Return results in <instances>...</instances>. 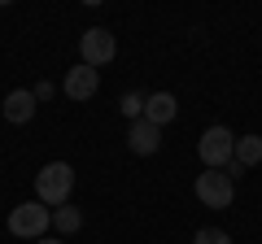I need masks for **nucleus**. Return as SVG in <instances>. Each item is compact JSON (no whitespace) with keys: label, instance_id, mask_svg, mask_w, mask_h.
I'll return each instance as SVG.
<instances>
[{"label":"nucleus","instance_id":"nucleus-1","mask_svg":"<svg viewBox=\"0 0 262 244\" xmlns=\"http://www.w3.org/2000/svg\"><path fill=\"white\" fill-rule=\"evenodd\" d=\"M70 192H75V166L70 161H48V166H39L35 175V201L48 209H61L70 205Z\"/></svg>","mask_w":262,"mask_h":244},{"label":"nucleus","instance_id":"nucleus-2","mask_svg":"<svg viewBox=\"0 0 262 244\" xmlns=\"http://www.w3.org/2000/svg\"><path fill=\"white\" fill-rule=\"evenodd\" d=\"M192 192H196V201L206 209H227L236 201V179L227 175V170H201L196 183H192Z\"/></svg>","mask_w":262,"mask_h":244},{"label":"nucleus","instance_id":"nucleus-3","mask_svg":"<svg viewBox=\"0 0 262 244\" xmlns=\"http://www.w3.org/2000/svg\"><path fill=\"white\" fill-rule=\"evenodd\" d=\"M48 227H53V209L39 205V201H22L9 214V231L18 235V240H44Z\"/></svg>","mask_w":262,"mask_h":244},{"label":"nucleus","instance_id":"nucleus-4","mask_svg":"<svg viewBox=\"0 0 262 244\" xmlns=\"http://www.w3.org/2000/svg\"><path fill=\"white\" fill-rule=\"evenodd\" d=\"M196 157H201L206 170H223L227 161L236 157V135L227 131V127H210V131H201V140H196Z\"/></svg>","mask_w":262,"mask_h":244},{"label":"nucleus","instance_id":"nucleus-5","mask_svg":"<svg viewBox=\"0 0 262 244\" xmlns=\"http://www.w3.org/2000/svg\"><path fill=\"white\" fill-rule=\"evenodd\" d=\"M79 57H83V66H92V70L110 66L114 57H118V39H114V31L88 27L83 35H79Z\"/></svg>","mask_w":262,"mask_h":244},{"label":"nucleus","instance_id":"nucleus-6","mask_svg":"<svg viewBox=\"0 0 262 244\" xmlns=\"http://www.w3.org/2000/svg\"><path fill=\"white\" fill-rule=\"evenodd\" d=\"M61 92L70 96V101H92L96 92H101V70H92V66H70L66 70V79H61Z\"/></svg>","mask_w":262,"mask_h":244},{"label":"nucleus","instance_id":"nucleus-7","mask_svg":"<svg viewBox=\"0 0 262 244\" xmlns=\"http://www.w3.org/2000/svg\"><path fill=\"white\" fill-rule=\"evenodd\" d=\"M35 92H27V87H13L5 101H0V118H9V122H18V127H27L31 118H35Z\"/></svg>","mask_w":262,"mask_h":244},{"label":"nucleus","instance_id":"nucleus-8","mask_svg":"<svg viewBox=\"0 0 262 244\" xmlns=\"http://www.w3.org/2000/svg\"><path fill=\"white\" fill-rule=\"evenodd\" d=\"M127 149L136 153V157H153V153L162 149V131L153 127V122H144V118L131 122L127 127Z\"/></svg>","mask_w":262,"mask_h":244},{"label":"nucleus","instance_id":"nucleus-9","mask_svg":"<svg viewBox=\"0 0 262 244\" xmlns=\"http://www.w3.org/2000/svg\"><path fill=\"white\" fill-rule=\"evenodd\" d=\"M175 113H179V101L170 92H153L149 101H144V122H153V127H166V122H175Z\"/></svg>","mask_w":262,"mask_h":244},{"label":"nucleus","instance_id":"nucleus-10","mask_svg":"<svg viewBox=\"0 0 262 244\" xmlns=\"http://www.w3.org/2000/svg\"><path fill=\"white\" fill-rule=\"evenodd\" d=\"M236 166H245V170H249V166H258V161H262V135H241V140H236Z\"/></svg>","mask_w":262,"mask_h":244},{"label":"nucleus","instance_id":"nucleus-11","mask_svg":"<svg viewBox=\"0 0 262 244\" xmlns=\"http://www.w3.org/2000/svg\"><path fill=\"white\" fill-rule=\"evenodd\" d=\"M53 227H57V235H75L83 227V214L75 205H61V209H53Z\"/></svg>","mask_w":262,"mask_h":244},{"label":"nucleus","instance_id":"nucleus-12","mask_svg":"<svg viewBox=\"0 0 262 244\" xmlns=\"http://www.w3.org/2000/svg\"><path fill=\"white\" fill-rule=\"evenodd\" d=\"M144 101H149V96H140V92H127V96L118 101L122 118H127V122H140V118H144Z\"/></svg>","mask_w":262,"mask_h":244},{"label":"nucleus","instance_id":"nucleus-13","mask_svg":"<svg viewBox=\"0 0 262 244\" xmlns=\"http://www.w3.org/2000/svg\"><path fill=\"white\" fill-rule=\"evenodd\" d=\"M192 244H232V235H227L223 227H201V231L192 235Z\"/></svg>","mask_w":262,"mask_h":244},{"label":"nucleus","instance_id":"nucleus-14","mask_svg":"<svg viewBox=\"0 0 262 244\" xmlns=\"http://www.w3.org/2000/svg\"><path fill=\"white\" fill-rule=\"evenodd\" d=\"M53 96H57L53 83H35V101H53Z\"/></svg>","mask_w":262,"mask_h":244},{"label":"nucleus","instance_id":"nucleus-15","mask_svg":"<svg viewBox=\"0 0 262 244\" xmlns=\"http://www.w3.org/2000/svg\"><path fill=\"white\" fill-rule=\"evenodd\" d=\"M35 244H61V235H44V240H35Z\"/></svg>","mask_w":262,"mask_h":244}]
</instances>
